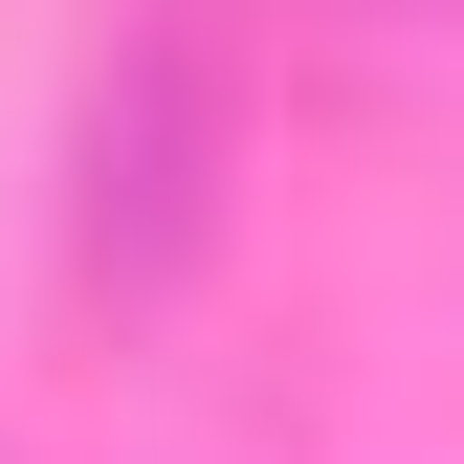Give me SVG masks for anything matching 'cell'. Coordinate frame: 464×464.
Masks as SVG:
<instances>
[{"instance_id":"6da1fadb","label":"cell","mask_w":464,"mask_h":464,"mask_svg":"<svg viewBox=\"0 0 464 464\" xmlns=\"http://www.w3.org/2000/svg\"><path fill=\"white\" fill-rule=\"evenodd\" d=\"M199 221H221V44H199V0H133L89 67V133H67V266L178 287Z\"/></svg>"}]
</instances>
